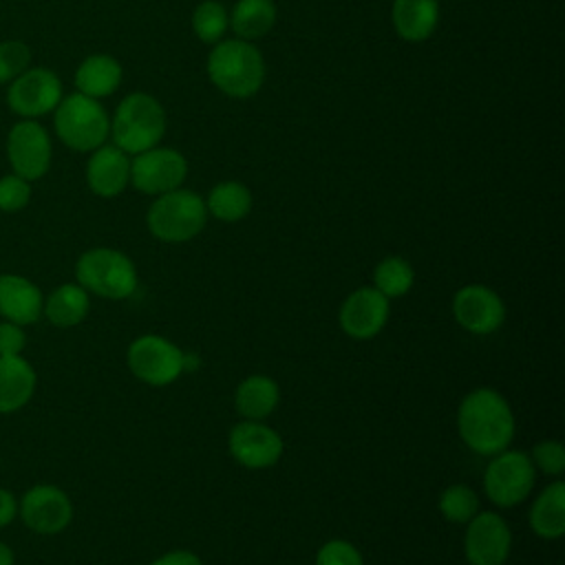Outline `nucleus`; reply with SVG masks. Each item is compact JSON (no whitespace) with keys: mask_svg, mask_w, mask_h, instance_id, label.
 <instances>
[{"mask_svg":"<svg viewBox=\"0 0 565 565\" xmlns=\"http://www.w3.org/2000/svg\"><path fill=\"white\" fill-rule=\"evenodd\" d=\"M55 132L68 148L88 152L104 146L110 119L97 99L73 93L55 106Z\"/></svg>","mask_w":565,"mask_h":565,"instance_id":"423d86ee","label":"nucleus"},{"mask_svg":"<svg viewBox=\"0 0 565 565\" xmlns=\"http://www.w3.org/2000/svg\"><path fill=\"white\" fill-rule=\"evenodd\" d=\"M31 60V51L24 42L9 40L0 44V84L15 79L20 73L26 71Z\"/></svg>","mask_w":565,"mask_h":565,"instance_id":"7c9ffc66","label":"nucleus"},{"mask_svg":"<svg viewBox=\"0 0 565 565\" xmlns=\"http://www.w3.org/2000/svg\"><path fill=\"white\" fill-rule=\"evenodd\" d=\"M457 430L472 452L492 457L512 444L516 430L512 406L494 388H475L459 404Z\"/></svg>","mask_w":565,"mask_h":565,"instance_id":"f257e3e1","label":"nucleus"},{"mask_svg":"<svg viewBox=\"0 0 565 565\" xmlns=\"http://www.w3.org/2000/svg\"><path fill=\"white\" fill-rule=\"evenodd\" d=\"M227 448L234 461L241 463L243 468L263 470L278 463V459L282 457L285 444H282V437L265 422L243 419L230 430Z\"/></svg>","mask_w":565,"mask_h":565,"instance_id":"f8f14e48","label":"nucleus"},{"mask_svg":"<svg viewBox=\"0 0 565 565\" xmlns=\"http://www.w3.org/2000/svg\"><path fill=\"white\" fill-rule=\"evenodd\" d=\"M212 84L230 97H252L265 79V62L258 49L245 40L218 42L207 57Z\"/></svg>","mask_w":565,"mask_h":565,"instance_id":"f03ea898","label":"nucleus"},{"mask_svg":"<svg viewBox=\"0 0 565 565\" xmlns=\"http://www.w3.org/2000/svg\"><path fill=\"white\" fill-rule=\"evenodd\" d=\"M20 516L38 534H57L73 519V503L64 490L51 483H38L24 492Z\"/></svg>","mask_w":565,"mask_h":565,"instance_id":"2eb2a0df","label":"nucleus"},{"mask_svg":"<svg viewBox=\"0 0 565 565\" xmlns=\"http://www.w3.org/2000/svg\"><path fill=\"white\" fill-rule=\"evenodd\" d=\"M455 322L472 335H490L505 322V305L488 285H463L452 296Z\"/></svg>","mask_w":565,"mask_h":565,"instance_id":"9d476101","label":"nucleus"},{"mask_svg":"<svg viewBox=\"0 0 565 565\" xmlns=\"http://www.w3.org/2000/svg\"><path fill=\"white\" fill-rule=\"evenodd\" d=\"M188 174L185 157L172 148H150L130 161V181L139 192L166 194L177 190Z\"/></svg>","mask_w":565,"mask_h":565,"instance_id":"9b49d317","label":"nucleus"},{"mask_svg":"<svg viewBox=\"0 0 565 565\" xmlns=\"http://www.w3.org/2000/svg\"><path fill=\"white\" fill-rule=\"evenodd\" d=\"M121 84V66L115 57L95 53L88 55L75 71V86L82 95L93 99L113 95Z\"/></svg>","mask_w":565,"mask_h":565,"instance_id":"5701e85b","label":"nucleus"},{"mask_svg":"<svg viewBox=\"0 0 565 565\" xmlns=\"http://www.w3.org/2000/svg\"><path fill=\"white\" fill-rule=\"evenodd\" d=\"M42 291L18 274L0 276V316L15 324H31L42 316Z\"/></svg>","mask_w":565,"mask_h":565,"instance_id":"a211bd4d","label":"nucleus"},{"mask_svg":"<svg viewBox=\"0 0 565 565\" xmlns=\"http://www.w3.org/2000/svg\"><path fill=\"white\" fill-rule=\"evenodd\" d=\"M192 26H194V33L199 35V40L214 44L225 35V31L230 26L227 9L216 0H205L194 9Z\"/></svg>","mask_w":565,"mask_h":565,"instance_id":"c85d7f7f","label":"nucleus"},{"mask_svg":"<svg viewBox=\"0 0 565 565\" xmlns=\"http://www.w3.org/2000/svg\"><path fill=\"white\" fill-rule=\"evenodd\" d=\"M146 221L154 238L163 243H185L205 227L207 207L196 192L177 188L154 199Z\"/></svg>","mask_w":565,"mask_h":565,"instance_id":"39448f33","label":"nucleus"},{"mask_svg":"<svg viewBox=\"0 0 565 565\" xmlns=\"http://www.w3.org/2000/svg\"><path fill=\"white\" fill-rule=\"evenodd\" d=\"M316 565H364L360 550L344 539H329L316 554Z\"/></svg>","mask_w":565,"mask_h":565,"instance_id":"2f4dec72","label":"nucleus"},{"mask_svg":"<svg viewBox=\"0 0 565 565\" xmlns=\"http://www.w3.org/2000/svg\"><path fill=\"white\" fill-rule=\"evenodd\" d=\"M31 199V185L26 179L18 174H7L0 179V210L2 212H18Z\"/></svg>","mask_w":565,"mask_h":565,"instance_id":"473e14b6","label":"nucleus"},{"mask_svg":"<svg viewBox=\"0 0 565 565\" xmlns=\"http://www.w3.org/2000/svg\"><path fill=\"white\" fill-rule=\"evenodd\" d=\"M183 355L185 351L179 349L163 335L146 333L130 342L126 351V362L130 373L148 384V386H168L177 382L183 373Z\"/></svg>","mask_w":565,"mask_h":565,"instance_id":"6e6552de","label":"nucleus"},{"mask_svg":"<svg viewBox=\"0 0 565 565\" xmlns=\"http://www.w3.org/2000/svg\"><path fill=\"white\" fill-rule=\"evenodd\" d=\"M150 565H203L201 558L190 550H172L154 558Z\"/></svg>","mask_w":565,"mask_h":565,"instance_id":"f704fd0d","label":"nucleus"},{"mask_svg":"<svg viewBox=\"0 0 565 565\" xmlns=\"http://www.w3.org/2000/svg\"><path fill=\"white\" fill-rule=\"evenodd\" d=\"M388 298H384L375 287H360L351 291L338 313L342 331L353 340L375 338L391 313Z\"/></svg>","mask_w":565,"mask_h":565,"instance_id":"dca6fc26","label":"nucleus"},{"mask_svg":"<svg viewBox=\"0 0 565 565\" xmlns=\"http://www.w3.org/2000/svg\"><path fill=\"white\" fill-rule=\"evenodd\" d=\"M88 188L104 199L117 196L130 181V159L117 146H99L86 166Z\"/></svg>","mask_w":565,"mask_h":565,"instance_id":"f3484780","label":"nucleus"},{"mask_svg":"<svg viewBox=\"0 0 565 565\" xmlns=\"http://www.w3.org/2000/svg\"><path fill=\"white\" fill-rule=\"evenodd\" d=\"M90 309V300H88V291L82 285L75 282H66L60 285L51 291V296L46 298L42 311L46 313V318L62 329L75 327L79 324L86 313Z\"/></svg>","mask_w":565,"mask_h":565,"instance_id":"b1692460","label":"nucleus"},{"mask_svg":"<svg viewBox=\"0 0 565 565\" xmlns=\"http://www.w3.org/2000/svg\"><path fill=\"white\" fill-rule=\"evenodd\" d=\"M479 494L466 483L448 486L437 501V508L444 514V519L457 525H466L479 512Z\"/></svg>","mask_w":565,"mask_h":565,"instance_id":"cd10ccee","label":"nucleus"},{"mask_svg":"<svg viewBox=\"0 0 565 565\" xmlns=\"http://www.w3.org/2000/svg\"><path fill=\"white\" fill-rule=\"evenodd\" d=\"M35 391V371L22 355H0V413L22 408Z\"/></svg>","mask_w":565,"mask_h":565,"instance_id":"aec40b11","label":"nucleus"},{"mask_svg":"<svg viewBox=\"0 0 565 565\" xmlns=\"http://www.w3.org/2000/svg\"><path fill=\"white\" fill-rule=\"evenodd\" d=\"M77 285L108 300H124L137 291L135 263L119 249L95 247L79 256L75 265Z\"/></svg>","mask_w":565,"mask_h":565,"instance_id":"20e7f679","label":"nucleus"},{"mask_svg":"<svg viewBox=\"0 0 565 565\" xmlns=\"http://www.w3.org/2000/svg\"><path fill=\"white\" fill-rule=\"evenodd\" d=\"M0 565H13V552L7 543L0 541Z\"/></svg>","mask_w":565,"mask_h":565,"instance_id":"e433bc0d","label":"nucleus"},{"mask_svg":"<svg viewBox=\"0 0 565 565\" xmlns=\"http://www.w3.org/2000/svg\"><path fill=\"white\" fill-rule=\"evenodd\" d=\"M437 20V0H393V24L397 35L406 42H422L430 38Z\"/></svg>","mask_w":565,"mask_h":565,"instance_id":"4be33fe9","label":"nucleus"},{"mask_svg":"<svg viewBox=\"0 0 565 565\" xmlns=\"http://www.w3.org/2000/svg\"><path fill=\"white\" fill-rule=\"evenodd\" d=\"M60 99L62 84L57 75L49 68H26L11 82L7 90L9 108L26 119L55 110Z\"/></svg>","mask_w":565,"mask_h":565,"instance_id":"4468645a","label":"nucleus"},{"mask_svg":"<svg viewBox=\"0 0 565 565\" xmlns=\"http://www.w3.org/2000/svg\"><path fill=\"white\" fill-rule=\"evenodd\" d=\"M536 481V468L523 450H501L490 457L483 472V490L499 508H514L523 503Z\"/></svg>","mask_w":565,"mask_h":565,"instance_id":"0eeeda50","label":"nucleus"},{"mask_svg":"<svg viewBox=\"0 0 565 565\" xmlns=\"http://www.w3.org/2000/svg\"><path fill=\"white\" fill-rule=\"evenodd\" d=\"M115 146L126 154H139L154 148L166 132V113L161 104L146 93L124 97L110 121Z\"/></svg>","mask_w":565,"mask_h":565,"instance_id":"7ed1b4c3","label":"nucleus"},{"mask_svg":"<svg viewBox=\"0 0 565 565\" xmlns=\"http://www.w3.org/2000/svg\"><path fill=\"white\" fill-rule=\"evenodd\" d=\"M15 512H18V503H15L13 494L9 490L0 488V527L9 525L15 516Z\"/></svg>","mask_w":565,"mask_h":565,"instance_id":"c9c22d12","label":"nucleus"},{"mask_svg":"<svg viewBox=\"0 0 565 565\" xmlns=\"http://www.w3.org/2000/svg\"><path fill=\"white\" fill-rule=\"evenodd\" d=\"M205 207L214 218L223 223H236L249 214L252 192L238 181H221L210 190Z\"/></svg>","mask_w":565,"mask_h":565,"instance_id":"a878e982","label":"nucleus"},{"mask_svg":"<svg viewBox=\"0 0 565 565\" xmlns=\"http://www.w3.org/2000/svg\"><path fill=\"white\" fill-rule=\"evenodd\" d=\"M26 344V335L15 322H0V355H20Z\"/></svg>","mask_w":565,"mask_h":565,"instance_id":"72a5a7b5","label":"nucleus"},{"mask_svg":"<svg viewBox=\"0 0 565 565\" xmlns=\"http://www.w3.org/2000/svg\"><path fill=\"white\" fill-rule=\"evenodd\" d=\"M512 550V532L508 521L492 512H477L466 523L463 552L470 565H503Z\"/></svg>","mask_w":565,"mask_h":565,"instance_id":"1a4fd4ad","label":"nucleus"},{"mask_svg":"<svg viewBox=\"0 0 565 565\" xmlns=\"http://www.w3.org/2000/svg\"><path fill=\"white\" fill-rule=\"evenodd\" d=\"M7 154L13 174L35 181L46 174L51 166V139L42 124L33 119L18 121L7 139Z\"/></svg>","mask_w":565,"mask_h":565,"instance_id":"ddd939ff","label":"nucleus"},{"mask_svg":"<svg viewBox=\"0 0 565 565\" xmlns=\"http://www.w3.org/2000/svg\"><path fill=\"white\" fill-rule=\"evenodd\" d=\"M280 402V388L276 384V380H271L269 375H247L234 393V406L236 413L243 419H252V422H265L278 406Z\"/></svg>","mask_w":565,"mask_h":565,"instance_id":"6ab92c4d","label":"nucleus"},{"mask_svg":"<svg viewBox=\"0 0 565 565\" xmlns=\"http://www.w3.org/2000/svg\"><path fill=\"white\" fill-rule=\"evenodd\" d=\"M415 271L402 256H386L373 269V287L388 300L402 298L413 289Z\"/></svg>","mask_w":565,"mask_h":565,"instance_id":"bb28decb","label":"nucleus"},{"mask_svg":"<svg viewBox=\"0 0 565 565\" xmlns=\"http://www.w3.org/2000/svg\"><path fill=\"white\" fill-rule=\"evenodd\" d=\"M276 22V7L271 0H238L230 15V26L238 40L252 42L269 33Z\"/></svg>","mask_w":565,"mask_h":565,"instance_id":"393cba45","label":"nucleus"},{"mask_svg":"<svg viewBox=\"0 0 565 565\" xmlns=\"http://www.w3.org/2000/svg\"><path fill=\"white\" fill-rule=\"evenodd\" d=\"M532 463L547 477H561L565 472V448L556 439H543L532 448Z\"/></svg>","mask_w":565,"mask_h":565,"instance_id":"c756f323","label":"nucleus"},{"mask_svg":"<svg viewBox=\"0 0 565 565\" xmlns=\"http://www.w3.org/2000/svg\"><path fill=\"white\" fill-rule=\"evenodd\" d=\"M530 527L536 536L554 541L565 532V483L554 481L541 490L530 508Z\"/></svg>","mask_w":565,"mask_h":565,"instance_id":"412c9836","label":"nucleus"}]
</instances>
